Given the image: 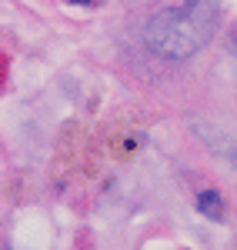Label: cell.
<instances>
[{
  "mask_svg": "<svg viewBox=\"0 0 237 250\" xmlns=\"http://www.w3.org/2000/svg\"><path fill=\"white\" fill-rule=\"evenodd\" d=\"M214 3H184L147 23V43L160 57H191L214 34Z\"/></svg>",
  "mask_w": 237,
  "mask_h": 250,
  "instance_id": "6da1fadb",
  "label": "cell"
},
{
  "mask_svg": "<svg viewBox=\"0 0 237 250\" xmlns=\"http://www.w3.org/2000/svg\"><path fill=\"white\" fill-rule=\"evenodd\" d=\"M197 207L207 220H220L224 217V200H220L217 190H200L197 193Z\"/></svg>",
  "mask_w": 237,
  "mask_h": 250,
  "instance_id": "7a4b0ae2",
  "label": "cell"
},
{
  "mask_svg": "<svg viewBox=\"0 0 237 250\" xmlns=\"http://www.w3.org/2000/svg\"><path fill=\"white\" fill-rule=\"evenodd\" d=\"M234 50H237V37H234Z\"/></svg>",
  "mask_w": 237,
  "mask_h": 250,
  "instance_id": "3957f363",
  "label": "cell"
}]
</instances>
